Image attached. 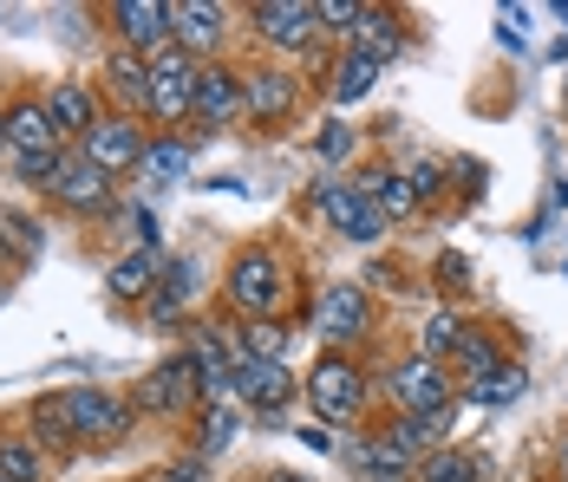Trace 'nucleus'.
Here are the masks:
<instances>
[{
	"mask_svg": "<svg viewBox=\"0 0 568 482\" xmlns=\"http://www.w3.org/2000/svg\"><path fill=\"white\" fill-rule=\"evenodd\" d=\"M282 261L268 255V248H242L235 261H229V300L248 314V320H262V314H275L282 307Z\"/></svg>",
	"mask_w": 568,
	"mask_h": 482,
	"instance_id": "1",
	"label": "nucleus"
},
{
	"mask_svg": "<svg viewBox=\"0 0 568 482\" xmlns=\"http://www.w3.org/2000/svg\"><path fill=\"white\" fill-rule=\"evenodd\" d=\"M307 398H314V411L327 418V424H353L359 418V404H366V378L346 366L341 352H327L314 378H307Z\"/></svg>",
	"mask_w": 568,
	"mask_h": 482,
	"instance_id": "2",
	"label": "nucleus"
},
{
	"mask_svg": "<svg viewBox=\"0 0 568 482\" xmlns=\"http://www.w3.org/2000/svg\"><path fill=\"white\" fill-rule=\"evenodd\" d=\"M196 72H203V65H196V59L183 53V47H171V53H158L151 59V117H158V124H171V117H183V111L196 105Z\"/></svg>",
	"mask_w": 568,
	"mask_h": 482,
	"instance_id": "3",
	"label": "nucleus"
},
{
	"mask_svg": "<svg viewBox=\"0 0 568 482\" xmlns=\"http://www.w3.org/2000/svg\"><path fill=\"white\" fill-rule=\"evenodd\" d=\"M112 20H118L124 53H138V59L171 53V40H176V33H171V0H118Z\"/></svg>",
	"mask_w": 568,
	"mask_h": 482,
	"instance_id": "4",
	"label": "nucleus"
},
{
	"mask_svg": "<svg viewBox=\"0 0 568 482\" xmlns=\"http://www.w3.org/2000/svg\"><path fill=\"white\" fill-rule=\"evenodd\" d=\"M314 203L334 222V235H346V242H379V235H386V215L373 209V196L353 189V183H321Z\"/></svg>",
	"mask_w": 568,
	"mask_h": 482,
	"instance_id": "5",
	"label": "nucleus"
},
{
	"mask_svg": "<svg viewBox=\"0 0 568 482\" xmlns=\"http://www.w3.org/2000/svg\"><path fill=\"white\" fill-rule=\"evenodd\" d=\"M235 398L248 411H282L294 398V372L282 359H255V352H235Z\"/></svg>",
	"mask_w": 568,
	"mask_h": 482,
	"instance_id": "6",
	"label": "nucleus"
},
{
	"mask_svg": "<svg viewBox=\"0 0 568 482\" xmlns=\"http://www.w3.org/2000/svg\"><path fill=\"white\" fill-rule=\"evenodd\" d=\"M190 398H203V372H196V359H190V352L164 359L158 372L138 384V411H158V418H164V411H183Z\"/></svg>",
	"mask_w": 568,
	"mask_h": 482,
	"instance_id": "7",
	"label": "nucleus"
},
{
	"mask_svg": "<svg viewBox=\"0 0 568 482\" xmlns=\"http://www.w3.org/2000/svg\"><path fill=\"white\" fill-rule=\"evenodd\" d=\"M53 203L72 215H105L112 209V176L99 170V163H85L79 151H65V170H59L53 183Z\"/></svg>",
	"mask_w": 568,
	"mask_h": 482,
	"instance_id": "8",
	"label": "nucleus"
},
{
	"mask_svg": "<svg viewBox=\"0 0 568 482\" xmlns=\"http://www.w3.org/2000/svg\"><path fill=\"white\" fill-rule=\"evenodd\" d=\"M393 398H398V418H438L452 404V384L432 359H405L393 372Z\"/></svg>",
	"mask_w": 568,
	"mask_h": 482,
	"instance_id": "9",
	"label": "nucleus"
},
{
	"mask_svg": "<svg viewBox=\"0 0 568 482\" xmlns=\"http://www.w3.org/2000/svg\"><path fill=\"white\" fill-rule=\"evenodd\" d=\"M255 27H262L268 47L307 53L314 33H321V13H314V0H262V7H255Z\"/></svg>",
	"mask_w": 568,
	"mask_h": 482,
	"instance_id": "10",
	"label": "nucleus"
},
{
	"mask_svg": "<svg viewBox=\"0 0 568 482\" xmlns=\"http://www.w3.org/2000/svg\"><path fill=\"white\" fill-rule=\"evenodd\" d=\"M79 157L99 163V170L112 176V170H131V163H144V137H138V124H131V117H99V124L79 137Z\"/></svg>",
	"mask_w": 568,
	"mask_h": 482,
	"instance_id": "11",
	"label": "nucleus"
},
{
	"mask_svg": "<svg viewBox=\"0 0 568 482\" xmlns=\"http://www.w3.org/2000/svg\"><path fill=\"white\" fill-rule=\"evenodd\" d=\"M65 411H72V430H79V443H92V437H124L131 430V404L112 398V391H65Z\"/></svg>",
	"mask_w": 568,
	"mask_h": 482,
	"instance_id": "12",
	"label": "nucleus"
},
{
	"mask_svg": "<svg viewBox=\"0 0 568 482\" xmlns=\"http://www.w3.org/2000/svg\"><path fill=\"white\" fill-rule=\"evenodd\" d=\"M7 144H13V157H53L59 151L53 111L40 105V99H20V105L7 111Z\"/></svg>",
	"mask_w": 568,
	"mask_h": 482,
	"instance_id": "13",
	"label": "nucleus"
},
{
	"mask_svg": "<svg viewBox=\"0 0 568 482\" xmlns=\"http://www.w3.org/2000/svg\"><path fill=\"white\" fill-rule=\"evenodd\" d=\"M190 111H196L203 124H229V117L242 111V79L223 72V65H203V72H196V105Z\"/></svg>",
	"mask_w": 568,
	"mask_h": 482,
	"instance_id": "14",
	"label": "nucleus"
},
{
	"mask_svg": "<svg viewBox=\"0 0 568 482\" xmlns=\"http://www.w3.org/2000/svg\"><path fill=\"white\" fill-rule=\"evenodd\" d=\"M314 326H321L327 339H353V332L366 326V294H359V287H327L321 307H314Z\"/></svg>",
	"mask_w": 568,
	"mask_h": 482,
	"instance_id": "15",
	"label": "nucleus"
},
{
	"mask_svg": "<svg viewBox=\"0 0 568 482\" xmlns=\"http://www.w3.org/2000/svg\"><path fill=\"white\" fill-rule=\"evenodd\" d=\"M171 33L183 40V53L190 47H216L223 40V7L216 0H183V7H171Z\"/></svg>",
	"mask_w": 568,
	"mask_h": 482,
	"instance_id": "16",
	"label": "nucleus"
},
{
	"mask_svg": "<svg viewBox=\"0 0 568 482\" xmlns=\"http://www.w3.org/2000/svg\"><path fill=\"white\" fill-rule=\"evenodd\" d=\"M242 111H248V117H287V111H294V79H287V72H255V79H242Z\"/></svg>",
	"mask_w": 568,
	"mask_h": 482,
	"instance_id": "17",
	"label": "nucleus"
},
{
	"mask_svg": "<svg viewBox=\"0 0 568 482\" xmlns=\"http://www.w3.org/2000/svg\"><path fill=\"white\" fill-rule=\"evenodd\" d=\"M0 248H7L20 268H33V261H40V248H47V228H40V222H33L27 209L0 203Z\"/></svg>",
	"mask_w": 568,
	"mask_h": 482,
	"instance_id": "18",
	"label": "nucleus"
},
{
	"mask_svg": "<svg viewBox=\"0 0 568 482\" xmlns=\"http://www.w3.org/2000/svg\"><path fill=\"white\" fill-rule=\"evenodd\" d=\"M47 111H53V124H59V137H85L92 124H99V105H92V92L85 85H53V99H47Z\"/></svg>",
	"mask_w": 568,
	"mask_h": 482,
	"instance_id": "19",
	"label": "nucleus"
},
{
	"mask_svg": "<svg viewBox=\"0 0 568 482\" xmlns=\"http://www.w3.org/2000/svg\"><path fill=\"white\" fill-rule=\"evenodd\" d=\"M105 72H112V92H118V99H131L138 111L151 105V59H138V53H124V47H118Z\"/></svg>",
	"mask_w": 568,
	"mask_h": 482,
	"instance_id": "20",
	"label": "nucleus"
},
{
	"mask_svg": "<svg viewBox=\"0 0 568 482\" xmlns=\"http://www.w3.org/2000/svg\"><path fill=\"white\" fill-rule=\"evenodd\" d=\"M158 287V248H138V255H124L112 268V294L118 300H144Z\"/></svg>",
	"mask_w": 568,
	"mask_h": 482,
	"instance_id": "21",
	"label": "nucleus"
},
{
	"mask_svg": "<svg viewBox=\"0 0 568 482\" xmlns=\"http://www.w3.org/2000/svg\"><path fill=\"white\" fill-rule=\"evenodd\" d=\"M359 189L373 196V209L386 215V222H405V215L418 209V196H412V183H405V176H386V170H379V176H366Z\"/></svg>",
	"mask_w": 568,
	"mask_h": 482,
	"instance_id": "22",
	"label": "nucleus"
},
{
	"mask_svg": "<svg viewBox=\"0 0 568 482\" xmlns=\"http://www.w3.org/2000/svg\"><path fill=\"white\" fill-rule=\"evenodd\" d=\"M359 40H366V59H379V65H386V59L398 53V20H393V13H373V7H359L353 47H359Z\"/></svg>",
	"mask_w": 568,
	"mask_h": 482,
	"instance_id": "23",
	"label": "nucleus"
},
{
	"mask_svg": "<svg viewBox=\"0 0 568 482\" xmlns=\"http://www.w3.org/2000/svg\"><path fill=\"white\" fill-rule=\"evenodd\" d=\"M138 170H144L151 183H183V170H190V144H183V137H158Z\"/></svg>",
	"mask_w": 568,
	"mask_h": 482,
	"instance_id": "24",
	"label": "nucleus"
},
{
	"mask_svg": "<svg viewBox=\"0 0 568 482\" xmlns=\"http://www.w3.org/2000/svg\"><path fill=\"white\" fill-rule=\"evenodd\" d=\"M33 430H40V443H47V450H72V443H79L65 398H53V404H33Z\"/></svg>",
	"mask_w": 568,
	"mask_h": 482,
	"instance_id": "25",
	"label": "nucleus"
},
{
	"mask_svg": "<svg viewBox=\"0 0 568 482\" xmlns=\"http://www.w3.org/2000/svg\"><path fill=\"white\" fill-rule=\"evenodd\" d=\"M373 79H379V59L346 53V59H341V79H334V99H341V105H353V99H366V92H373Z\"/></svg>",
	"mask_w": 568,
	"mask_h": 482,
	"instance_id": "26",
	"label": "nucleus"
},
{
	"mask_svg": "<svg viewBox=\"0 0 568 482\" xmlns=\"http://www.w3.org/2000/svg\"><path fill=\"white\" fill-rule=\"evenodd\" d=\"M0 470H7V482H40L47 463H40V450H33V443L7 437V443H0Z\"/></svg>",
	"mask_w": 568,
	"mask_h": 482,
	"instance_id": "27",
	"label": "nucleus"
},
{
	"mask_svg": "<svg viewBox=\"0 0 568 482\" xmlns=\"http://www.w3.org/2000/svg\"><path fill=\"white\" fill-rule=\"evenodd\" d=\"M457 366H464V378H470V384H484V378L497 372V352H490L484 339H470V332H464V339H457Z\"/></svg>",
	"mask_w": 568,
	"mask_h": 482,
	"instance_id": "28",
	"label": "nucleus"
},
{
	"mask_svg": "<svg viewBox=\"0 0 568 482\" xmlns=\"http://www.w3.org/2000/svg\"><path fill=\"white\" fill-rule=\"evenodd\" d=\"M425 482H477V463H470L464 450H438V457L425 463Z\"/></svg>",
	"mask_w": 568,
	"mask_h": 482,
	"instance_id": "29",
	"label": "nucleus"
},
{
	"mask_svg": "<svg viewBox=\"0 0 568 482\" xmlns=\"http://www.w3.org/2000/svg\"><path fill=\"white\" fill-rule=\"evenodd\" d=\"M229 437H235V411H229V404H210V418H203V437H196V457L223 450Z\"/></svg>",
	"mask_w": 568,
	"mask_h": 482,
	"instance_id": "30",
	"label": "nucleus"
},
{
	"mask_svg": "<svg viewBox=\"0 0 568 482\" xmlns=\"http://www.w3.org/2000/svg\"><path fill=\"white\" fill-rule=\"evenodd\" d=\"M523 384H529L523 372H490L484 384H470V391H477V404H510V398H523Z\"/></svg>",
	"mask_w": 568,
	"mask_h": 482,
	"instance_id": "31",
	"label": "nucleus"
},
{
	"mask_svg": "<svg viewBox=\"0 0 568 482\" xmlns=\"http://www.w3.org/2000/svg\"><path fill=\"white\" fill-rule=\"evenodd\" d=\"M457 339H464V332H457V314H432V320H425V359L457 352Z\"/></svg>",
	"mask_w": 568,
	"mask_h": 482,
	"instance_id": "32",
	"label": "nucleus"
},
{
	"mask_svg": "<svg viewBox=\"0 0 568 482\" xmlns=\"http://www.w3.org/2000/svg\"><path fill=\"white\" fill-rule=\"evenodd\" d=\"M282 346H287V332L282 326H268V320H255L248 326V339H242V352H255V359H282Z\"/></svg>",
	"mask_w": 568,
	"mask_h": 482,
	"instance_id": "33",
	"label": "nucleus"
},
{
	"mask_svg": "<svg viewBox=\"0 0 568 482\" xmlns=\"http://www.w3.org/2000/svg\"><path fill=\"white\" fill-rule=\"evenodd\" d=\"M314 13H321V27H341V33L359 27V7L353 0H314Z\"/></svg>",
	"mask_w": 568,
	"mask_h": 482,
	"instance_id": "34",
	"label": "nucleus"
},
{
	"mask_svg": "<svg viewBox=\"0 0 568 482\" xmlns=\"http://www.w3.org/2000/svg\"><path fill=\"white\" fill-rule=\"evenodd\" d=\"M438 176H445V170H438V163L425 157V163H412V176H405V183H412V196H418V203H425V196H438V189H445V183H438Z\"/></svg>",
	"mask_w": 568,
	"mask_h": 482,
	"instance_id": "35",
	"label": "nucleus"
},
{
	"mask_svg": "<svg viewBox=\"0 0 568 482\" xmlns=\"http://www.w3.org/2000/svg\"><path fill=\"white\" fill-rule=\"evenodd\" d=\"M346 151H353V131H346V124H321V157L341 163Z\"/></svg>",
	"mask_w": 568,
	"mask_h": 482,
	"instance_id": "36",
	"label": "nucleus"
},
{
	"mask_svg": "<svg viewBox=\"0 0 568 482\" xmlns=\"http://www.w3.org/2000/svg\"><path fill=\"white\" fill-rule=\"evenodd\" d=\"M203 476H210V463H203V457H183V463H176L164 482H203Z\"/></svg>",
	"mask_w": 568,
	"mask_h": 482,
	"instance_id": "37",
	"label": "nucleus"
},
{
	"mask_svg": "<svg viewBox=\"0 0 568 482\" xmlns=\"http://www.w3.org/2000/svg\"><path fill=\"white\" fill-rule=\"evenodd\" d=\"M268 482H307V476H294V470H275V476H268Z\"/></svg>",
	"mask_w": 568,
	"mask_h": 482,
	"instance_id": "38",
	"label": "nucleus"
},
{
	"mask_svg": "<svg viewBox=\"0 0 568 482\" xmlns=\"http://www.w3.org/2000/svg\"><path fill=\"white\" fill-rule=\"evenodd\" d=\"M0 144H7V117H0Z\"/></svg>",
	"mask_w": 568,
	"mask_h": 482,
	"instance_id": "39",
	"label": "nucleus"
},
{
	"mask_svg": "<svg viewBox=\"0 0 568 482\" xmlns=\"http://www.w3.org/2000/svg\"><path fill=\"white\" fill-rule=\"evenodd\" d=\"M0 482H7V470H0Z\"/></svg>",
	"mask_w": 568,
	"mask_h": 482,
	"instance_id": "40",
	"label": "nucleus"
},
{
	"mask_svg": "<svg viewBox=\"0 0 568 482\" xmlns=\"http://www.w3.org/2000/svg\"><path fill=\"white\" fill-rule=\"evenodd\" d=\"M158 482H164V476H158Z\"/></svg>",
	"mask_w": 568,
	"mask_h": 482,
	"instance_id": "41",
	"label": "nucleus"
}]
</instances>
